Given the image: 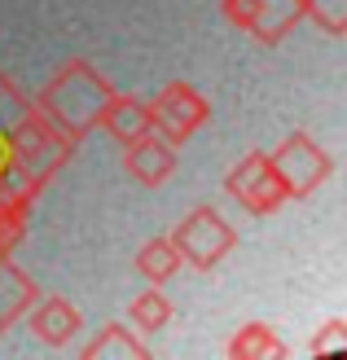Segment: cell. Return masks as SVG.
<instances>
[{"instance_id":"cell-1","label":"cell","mask_w":347,"mask_h":360,"mask_svg":"<svg viewBox=\"0 0 347 360\" xmlns=\"http://www.w3.org/2000/svg\"><path fill=\"white\" fill-rule=\"evenodd\" d=\"M106 97H111L106 79H101V75H93V70H88L84 62H75L70 70H62V75L44 88L40 105H44V115H49L53 128L75 136V132H84V128H88V123H97Z\"/></svg>"},{"instance_id":"cell-2","label":"cell","mask_w":347,"mask_h":360,"mask_svg":"<svg viewBox=\"0 0 347 360\" xmlns=\"http://www.w3.org/2000/svg\"><path fill=\"white\" fill-rule=\"evenodd\" d=\"M172 242H176V250H180V259H185V264H194V268H215L233 250L237 233H233V224L215 207H194L185 220H180V229H176Z\"/></svg>"},{"instance_id":"cell-3","label":"cell","mask_w":347,"mask_h":360,"mask_svg":"<svg viewBox=\"0 0 347 360\" xmlns=\"http://www.w3.org/2000/svg\"><path fill=\"white\" fill-rule=\"evenodd\" d=\"M150 119H154V132H158L163 141L180 146V141H189V136L211 119V105H207V97L198 93L194 84L176 79V84H168V88H163V93L150 101Z\"/></svg>"},{"instance_id":"cell-4","label":"cell","mask_w":347,"mask_h":360,"mask_svg":"<svg viewBox=\"0 0 347 360\" xmlns=\"http://www.w3.org/2000/svg\"><path fill=\"white\" fill-rule=\"evenodd\" d=\"M268 163H272V172H277L286 198H308L325 176L334 172L330 154H325L313 136H303V132H295L277 154H268Z\"/></svg>"},{"instance_id":"cell-5","label":"cell","mask_w":347,"mask_h":360,"mask_svg":"<svg viewBox=\"0 0 347 360\" xmlns=\"http://www.w3.org/2000/svg\"><path fill=\"white\" fill-rule=\"evenodd\" d=\"M225 189H229L233 202H242L251 215H268V211H277L286 202V189H282L277 172H272L268 154H246L242 163L229 172Z\"/></svg>"},{"instance_id":"cell-6","label":"cell","mask_w":347,"mask_h":360,"mask_svg":"<svg viewBox=\"0 0 347 360\" xmlns=\"http://www.w3.org/2000/svg\"><path fill=\"white\" fill-rule=\"evenodd\" d=\"M13 154L35 180V176L58 167V158L66 154V146H62V136H58V128H53L49 119H27L23 128L13 132Z\"/></svg>"},{"instance_id":"cell-7","label":"cell","mask_w":347,"mask_h":360,"mask_svg":"<svg viewBox=\"0 0 347 360\" xmlns=\"http://www.w3.org/2000/svg\"><path fill=\"white\" fill-rule=\"evenodd\" d=\"M123 167L127 176L145 189H158L163 180L176 172V154H172V141H163L154 132H145L137 141H127V154H123Z\"/></svg>"},{"instance_id":"cell-8","label":"cell","mask_w":347,"mask_h":360,"mask_svg":"<svg viewBox=\"0 0 347 360\" xmlns=\"http://www.w3.org/2000/svg\"><path fill=\"white\" fill-rule=\"evenodd\" d=\"M97 123L106 132H111L115 141H137V136H145V132H154V119H150V101H137V97H106V105H101V115H97Z\"/></svg>"},{"instance_id":"cell-9","label":"cell","mask_w":347,"mask_h":360,"mask_svg":"<svg viewBox=\"0 0 347 360\" xmlns=\"http://www.w3.org/2000/svg\"><path fill=\"white\" fill-rule=\"evenodd\" d=\"M31 330L44 338L49 347H66L70 338L80 334V312L70 308L66 299H58V295H49L40 308L31 312Z\"/></svg>"},{"instance_id":"cell-10","label":"cell","mask_w":347,"mask_h":360,"mask_svg":"<svg viewBox=\"0 0 347 360\" xmlns=\"http://www.w3.org/2000/svg\"><path fill=\"white\" fill-rule=\"evenodd\" d=\"M180 250H176V242L172 238H150L141 250H137V273L150 281V285H163V281H172L176 273H180Z\"/></svg>"},{"instance_id":"cell-11","label":"cell","mask_w":347,"mask_h":360,"mask_svg":"<svg viewBox=\"0 0 347 360\" xmlns=\"http://www.w3.org/2000/svg\"><path fill=\"white\" fill-rule=\"evenodd\" d=\"M229 356H237V360H277V356H286V343L277 338V330L251 321V326H242V330L233 334Z\"/></svg>"},{"instance_id":"cell-12","label":"cell","mask_w":347,"mask_h":360,"mask_svg":"<svg viewBox=\"0 0 347 360\" xmlns=\"http://www.w3.org/2000/svg\"><path fill=\"white\" fill-rule=\"evenodd\" d=\"M303 13V0H260V13H255V35L264 44H277L282 35L295 27V18Z\"/></svg>"},{"instance_id":"cell-13","label":"cell","mask_w":347,"mask_h":360,"mask_svg":"<svg viewBox=\"0 0 347 360\" xmlns=\"http://www.w3.org/2000/svg\"><path fill=\"white\" fill-rule=\"evenodd\" d=\"M127 316H132V326L145 330V334H158L163 326L172 321V299L158 290V285H150V290H141L132 299V308H127Z\"/></svg>"},{"instance_id":"cell-14","label":"cell","mask_w":347,"mask_h":360,"mask_svg":"<svg viewBox=\"0 0 347 360\" xmlns=\"http://www.w3.org/2000/svg\"><path fill=\"white\" fill-rule=\"evenodd\" d=\"M84 356H88V360H97V356H101V360H106V356L137 360V356H145V343H141L132 330H123V326H106V330L93 338V343L84 347Z\"/></svg>"},{"instance_id":"cell-15","label":"cell","mask_w":347,"mask_h":360,"mask_svg":"<svg viewBox=\"0 0 347 360\" xmlns=\"http://www.w3.org/2000/svg\"><path fill=\"white\" fill-rule=\"evenodd\" d=\"M303 13H313L317 22L334 35L347 31V0H303Z\"/></svg>"},{"instance_id":"cell-16","label":"cell","mask_w":347,"mask_h":360,"mask_svg":"<svg viewBox=\"0 0 347 360\" xmlns=\"http://www.w3.org/2000/svg\"><path fill=\"white\" fill-rule=\"evenodd\" d=\"M255 13H260V0H225V18L233 27H255Z\"/></svg>"},{"instance_id":"cell-17","label":"cell","mask_w":347,"mask_h":360,"mask_svg":"<svg viewBox=\"0 0 347 360\" xmlns=\"http://www.w3.org/2000/svg\"><path fill=\"white\" fill-rule=\"evenodd\" d=\"M339 347H347V326H343V321H330V326H325V334L313 338V352L325 356V352H339Z\"/></svg>"}]
</instances>
